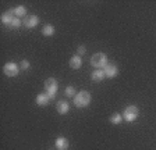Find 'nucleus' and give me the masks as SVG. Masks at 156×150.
Here are the masks:
<instances>
[{
  "label": "nucleus",
  "instance_id": "nucleus-2",
  "mask_svg": "<svg viewBox=\"0 0 156 150\" xmlns=\"http://www.w3.org/2000/svg\"><path fill=\"white\" fill-rule=\"evenodd\" d=\"M91 64L94 65L96 70H102V68H105L109 63H107V56L105 54V53H102V52H99V53H96V54H94L92 56V59H91Z\"/></svg>",
  "mask_w": 156,
  "mask_h": 150
},
{
  "label": "nucleus",
  "instance_id": "nucleus-4",
  "mask_svg": "<svg viewBox=\"0 0 156 150\" xmlns=\"http://www.w3.org/2000/svg\"><path fill=\"white\" fill-rule=\"evenodd\" d=\"M45 89H46V93H48V96L50 97V100H52V99H55L56 92H57V89H58L57 81H56L55 78L46 79V82H45Z\"/></svg>",
  "mask_w": 156,
  "mask_h": 150
},
{
  "label": "nucleus",
  "instance_id": "nucleus-20",
  "mask_svg": "<svg viewBox=\"0 0 156 150\" xmlns=\"http://www.w3.org/2000/svg\"><path fill=\"white\" fill-rule=\"evenodd\" d=\"M78 56H82V54H85L87 53V49H85V46L84 45H81V46H78Z\"/></svg>",
  "mask_w": 156,
  "mask_h": 150
},
{
  "label": "nucleus",
  "instance_id": "nucleus-1",
  "mask_svg": "<svg viewBox=\"0 0 156 150\" xmlns=\"http://www.w3.org/2000/svg\"><path fill=\"white\" fill-rule=\"evenodd\" d=\"M92 97H91V93L87 90H81L78 92L77 95L74 96V104L77 106L78 108H84L87 107L89 103H91Z\"/></svg>",
  "mask_w": 156,
  "mask_h": 150
},
{
  "label": "nucleus",
  "instance_id": "nucleus-5",
  "mask_svg": "<svg viewBox=\"0 0 156 150\" xmlns=\"http://www.w3.org/2000/svg\"><path fill=\"white\" fill-rule=\"evenodd\" d=\"M3 72L6 77H17L20 72V67L16 63H7L3 67Z\"/></svg>",
  "mask_w": 156,
  "mask_h": 150
},
{
  "label": "nucleus",
  "instance_id": "nucleus-13",
  "mask_svg": "<svg viewBox=\"0 0 156 150\" xmlns=\"http://www.w3.org/2000/svg\"><path fill=\"white\" fill-rule=\"evenodd\" d=\"M105 78H106V75H105L103 70H95V71H92V74H91V79L95 82H102Z\"/></svg>",
  "mask_w": 156,
  "mask_h": 150
},
{
  "label": "nucleus",
  "instance_id": "nucleus-17",
  "mask_svg": "<svg viewBox=\"0 0 156 150\" xmlns=\"http://www.w3.org/2000/svg\"><path fill=\"white\" fill-rule=\"evenodd\" d=\"M66 96H68V97H74L75 95H77V92H75V88L74 86H67L64 90Z\"/></svg>",
  "mask_w": 156,
  "mask_h": 150
},
{
  "label": "nucleus",
  "instance_id": "nucleus-10",
  "mask_svg": "<svg viewBox=\"0 0 156 150\" xmlns=\"http://www.w3.org/2000/svg\"><path fill=\"white\" fill-rule=\"evenodd\" d=\"M14 18H16V15H14V11L13 10H7L6 13L2 14V22H3L4 25H7V26L13 22Z\"/></svg>",
  "mask_w": 156,
  "mask_h": 150
},
{
  "label": "nucleus",
  "instance_id": "nucleus-8",
  "mask_svg": "<svg viewBox=\"0 0 156 150\" xmlns=\"http://www.w3.org/2000/svg\"><path fill=\"white\" fill-rule=\"evenodd\" d=\"M56 108H57V113L58 114H67L68 111H70V104H68L66 100H58L57 101V104H56Z\"/></svg>",
  "mask_w": 156,
  "mask_h": 150
},
{
  "label": "nucleus",
  "instance_id": "nucleus-14",
  "mask_svg": "<svg viewBox=\"0 0 156 150\" xmlns=\"http://www.w3.org/2000/svg\"><path fill=\"white\" fill-rule=\"evenodd\" d=\"M14 11V15L17 17V18H21V17H27V9L24 6H17L13 9Z\"/></svg>",
  "mask_w": 156,
  "mask_h": 150
},
{
  "label": "nucleus",
  "instance_id": "nucleus-11",
  "mask_svg": "<svg viewBox=\"0 0 156 150\" xmlns=\"http://www.w3.org/2000/svg\"><path fill=\"white\" fill-rule=\"evenodd\" d=\"M70 67H71L73 70H80L81 68V65H82V59H81V56H73L71 59H70Z\"/></svg>",
  "mask_w": 156,
  "mask_h": 150
},
{
  "label": "nucleus",
  "instance_id": "nucleus-18",
  "mask_svg": "<svg viewBox=\"0 0 156 150\" xmlns=\"http://www.w3.org/2000/svg\"><path fill=\"white\" fill-rule=\"evenodd\" d=\"M21 24H23V22H21V20L16 17V18L13 20V22H11V24L9 25V28H13V29H17V28H20V26H21Z\"/></svg>",
  "mask_w": 156,
  "mask_h": 150
},
{
  "label": "nucleus",
  "instance_id": "nucleus-3",
  "mask_svg": "<svg viewBox=\"0 0 156 150\" xmlns=\"http://www.w3.org/2000/svg\"><path fill=\"white\" fill-rule=\"evenodd\" d=\"M138 115H140V110L136 106H127L123 113V118L127 122H134L138 118Z\"/></svg>",
  "mask_w": 156,
  "mask_h": 150
},
{
  "label": "nucleus",
  "instance_id": "nucleus-6",
  "mask_svg": "<svg viewBox=\"0 0 156 150\" xmlns=\"http://www.w3.org/2000/svg\"><path fill=\"white\" fill-rule=\"evenodd\" d=\"M39 24V17L38 15H27L24 18V26L31 29V28H35Z\"/></svg>",
  "mask_w": 156,
  "mask_h": 150
},
{
  "label": "nucleus",
  "instance_id": "nucleus-16",
  "mask_svg": "<svg viewBox=\"0 0 156 150\" xmlns=\"http://www.w3.org/2000/svg\"><path fill=\"white\" fill-rule=\"evenodd\" d=\"M42 35L43 36H53V35H55V26L50 25V24L45 25L42 28Z\"/></svg>",
  "mask_w": 156,
  "mask_h": 150
},
{
  "label": "nucleus",
  "instance_id": "nucleus-9",
  "mask_svg": "<svg viewBox=\"0 0 156 150\" xmlns=\"http://www.w3.org/2000/svg\"><path fill=\"white\" fill-rule=\"evenodd\" d=\"M56 149L57 150H67L68 146H70V142H68V139H66L64 136H58L57 139H56Z\"/></svg>",
  "mask_w": 156,
  "mask_h": 150
},
{
  "label": "nucleus",
  "instance_id": "nucleus-19",
  "mask_svg": "<svg viewBox=\"0 0 156 150\" xmlns=\"http://www.w3.org/2000/svg\"><path fill=\"white\" fill-rule=\"evenodd\" d=\"M29 67H31V64H29L28 60H23V61L20 63V68H23L24 71H27V70H29Z\"/></svg>",
  "mask_w": 156,
  "mask_h": 150
},
{
  "label": "nucleus",
  "instance_id": "nucleus-15",
  "mask_svg": "<svg viewBox=\"0 0 156 150\" xmlns=\"http://www.w3.org/2000/svg\"><path fill=\"white\" fill-rule=\"evenodd\" d=\"M123 115L121 114H119V113H114L113 115H110V118H109V121H110L113 125H119V124H121L123 122Z\"/></svg>",
  "mask_w": 156,
  "mask_h": 150
},
{
  "label": "nucleus",
  "instance_id": "nucleus-7",
  "mask_svg": "<svg viewBox=\"0 0 156 150\" xmlns=\"http://www.w3.org/2000/svg\"><path fill=\"white\" fill-rule=\"evenodd\" d=\"M103 71H105V75H106L107 78H114V77L119 75V68H117L116 64H107L103 68Z\"/></svg>",
  "mask_w": 156,
  "mask_h": 150
},
{
  "label": "nucleus",
  "instance_id": "nucleus-12",
  "mask_svg": "<svg viewBox=\"0 0 156 150\" xmlns=\"http://www.w3.org/2000/svg\"><path fill=\"white\" fill-rule=\"evenodd\" d=\"M49 101H50V97L48 96V93H39V95L36 96V104L41 106V107L48 106Z\"/></svg>",
  "mask_w": 156,
  "mask_h": 150
}]
</instances>
